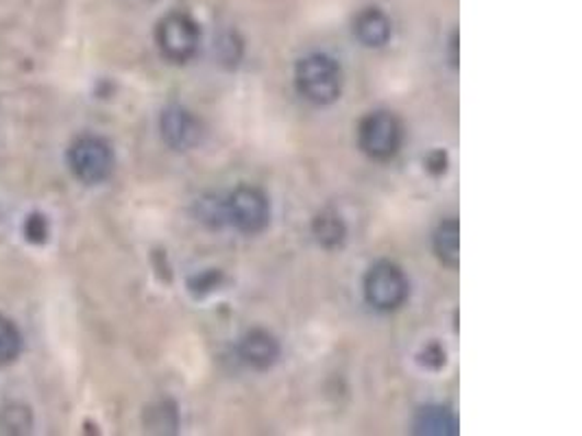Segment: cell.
<instances>
[{
    "label": "cell",
    "mask_w": 582,
    "mask_h": 436,
    "mask_svg": "<svg viewBox=\"0 0 582 436\" xmlns=\"http://www.w3.org/2000/svg\"><path fill=\"white\" fill-rule=\"evenodd\" d=\"M297 92L312 105H332L343 92L341 64L323 53L299 59L295 70Z\"/></svg>",
    "instance_id": "obj_1"
},
{
    "label": "cell",
    "mask_w": 582,
    "mask_h": 436,
    "mask_svg": "<svg viewBox=\"0 0 582 436\" xmlns=\"http://www.w3.org/2000/svg\"><path fill=\"white\" fill-rule=\"evenodd\" d=\"M68 162L77 180L88 186L105 182L114 171V151L107 140L99 136H81L68 151Z\"/></svg>",
    "instance_id": "obj_2"
},
{
    "label": "cell",
    "mask_w": 582,
    "mask_h": 436,
    "mask_svg": "<svg viewBox=\"0 0 582 436\" xmlns=\"http://www.w3.org/2000/svg\"><path fill=\"white\" fill-rule=\"evenodd\" d=\"M158 46L162 55L173 64H186L191 61L198 44H201V28L189 13L173 11L167 18L160 20L156 31Z\"/></svg>",
    "instance_id": "obj_3"
},
{
    "label": "cell",
    "mask_w": 582,
    "mask_h": 436,
    "mask_svg": "<svg viewBox=\"0 0 582 436\" xmlns=\"http://www.w3.org/2000/svg\"><path fill=\"white\" fill-rule=\"evenodd\" d=\"M365 299L380 312H392L408 299V279L392 262H378L365 275Z\"/></svg>",
    "instance_id": "obj_4"
},
{
    "label": "cell",
    "mask_w": 582,
    "mask_h": 436,
    "mask_svg": "<svg viewBox=\"0 0 582 436\" xmlns=\"http://www.w3.org/2000/svg\"><path fill=\"white\" fill-rule=\"evenodd\" d=\"M401 125L390 112H372L361 121L358 145L376 162H387L401 147Z\"/></svg>",
    "instance_id": "obj_5"
},
{
    "label": "cell",
    "mask_w": 582,
    "mask_h": 436,
    "mask_svg": "<svg viewBox=\"0 0 582 436\" xmlns=\"http://www.w3.org/2000/svg\"><path fill=\"white\" fill-rule=\"evenodd\" d=\"M225 217L242 233H260L271 220V206L260 188L240 186L225 202Z\"/></svg>",
    "instance_id": "obj_6"
},
{
    "label": "cell",
    "mask_w": 582,
    "mask_h": 436,
    "mask_svg": "<svg viewBox=\"0 0 582 436\" xmlns=\"http://www.w3.org/2000/svg\"><path fill=\"white\" fill-rule=\"evenodd\" d=\"M160 129H162L164 142L175 151H191L203 138L201 123L189 110L180 105H171L162 112Z\"/></svg>",
    "instance_id": "obj_7"
},
{
    "label": "cell",
    "mask_w": 582,
    "mask_h": 436,
    "mask_svg": "<svg viewBox=\"0 0 582 436\" xmlns=\"http://www.w3.org/2000/svg\"><path fill=\"white\" fill-rule=\"evenodd\" d=\"M279 354H282L279 341L266 330H251L249 334L242 336L238 345L240 360L258 371L271 369L279 360Z\"/></svg>",
    "instance_id": "obj_8"
},
{
    "label": "cell",
    "mask_w": 582,
    "mask_h": 436,
    "mask_svg": "<svg viewBox=\"0 0 582 436\" xmlns=\"http://www.w3.org/2000/svg\"><path fill=\"white\" fill-rule=\"evenodd\" d=\"M354 33L356 37L369 46V48H380L390 39L392 26L387 13L378 7H367L363 9L356 20H354Z\"/></svg>",
    "instance_id": "obj_9"
},
{
    "label": "cell",
    "mask_w": 582,
    "mask_h": 436,
    "mask_svg": "<svg viewBox=\"0 0 582 436\" xmlns=\"http://www.w3.org/2000/svg\"><path fill=\"white\" fill-rule=\"evenodd\" d=\"M414 433L427 436L458 435L456 415L445 406H423L414 417Z\"/></svg>",
    "instance_id": "obj_10"
},
{
    "label": "cell",
    "mask_w": 582,
    "mask_h": 436,
    "mask_svg": "<svg viewBox=\"0 0 582 436\" xmlns=\"http://www.w3.org/2000/svg\"><path fill=\"white\" fill-rule=\"evenodd\" d=\"M434 253L438 255V260L445 266H449V268L458 266V262H460V225L456 218H447L436 227Z\"/></svg>",
    "instance_id": "obj_11"
},
{
    "label": "cell",
    "mask_w": 582,
    "mask_h": 436,
    "mask_svg": "<svg viewBox=\"0 0 582 436\" xmlns=\"http://www.w3.org/2000/svg\"><path fill=\"white\" fill-rule=\"evenodd\" d=\"M312 231H315L319 244H323L328 249H334V246L343 244V240L347 238V227H345L343 218L339 217L336 213H332V210H326V213H321L319 217L315 218Z\"/></svg>",
    "instance_id": "obj_12"
},
{
    "label": "cell",
    "mask_w": 582,
    "mask_h": 436,
    "mask_svg": "<svg viewBox=\"0 0 582 436\" xmlns=\"http://www.w3.org/2000/svg\"><path fill=\"white\" fill-rule=\"evenodd\" d=\"M20 349H22V336L18 328L9 319L0 317V367L11 365L20 356Z\"/></svg>",
    "instance_id": "obj_13"
},
{
    "label": "cell",
    "mask_w": 582,
    "mask_h": 436,
    "mask_svg": "<svg viewBox=\"0 0 582 436\" xmlns=\"http://www.w3.org/2000/svg\"><path fill=\"white\" fill-rule=\"evenodd\" d=\"M198 218L212 227H220L222 222H227L225 217V202L218 199H203L198 202Z\"/></svg>",
    "instance_id": "obj_14"
},
{
    "label": "cell",
    "mask_w": 582,
    "mask_h": 436,
    "mask_svg": "<svg viewBox=\"0 0 582 436\" xmlns=\"http://www.w3.org/2000/svg\"><path fill=\"white\" fill-rule=\"evenodd\" d=\"M218 284H220V273L214 271V268H209V271L196 275V277H193V279L189 282L191 292L196 295V297H203V295L212 292L214 288H218Z\"/></svg>",
    "instance_id": "obj_15"
},
{
    "label": "cell",
    "mask_w": 582,
    "mask_h": 436,
    "mask_svg": "<svg viewBox=\"0 0 582 436\" xmlns=\"http://www.w3.org/2000/svg\"><path fill=\"white\" fill-rule=\"evenodd\" d=\"M419 363L432 371H438L441 367H445V349L438 345V343H430L421 356H419Z\"/></svg>",
    "instance_id": "obj_16"
},
{
    "label": "cell",
    "mask_w": 582,
    "mask_h": 436,
    "mask_svg": "<svg viewBox=\"0 0 582 436\" xmlns=\"http://www.w3.org/2000/svg\"><path fill=\"white\" fill-rule=\"evenodd\" d=\"M425 169L432 173V175H443L445 169H447V156L443 151H432L425 160Z\"/></svg>",
    "instance_id": "obj_17"
},
{
    "label": "cell",
    "mask_w": 582,
    "mask_h": 436,
    "mask_svg": "<svg viewBox=\"0 0 582 436\" xmlns=\"http://www.w3.org/2000/svg\"><path fill=\"white\" fill-rule=\"evenodd\" d=\"M26 236L28 240H44L46 238V222L42 217L28 218V227H26Z\"/></svg>",
    "instance_id": "obj_18"
}]
</instances>
